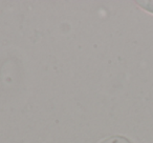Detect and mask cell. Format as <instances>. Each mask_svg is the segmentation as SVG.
<instances>
[{
	"label": "cell",
	"mask_w": 153,
	"mask_h": 143,
	"mask_svg": "<svg viewBox=\"0 0 153 143\" xmlns=\"http://www.w3.org/2000/svg\"><path fill=\"white\" fill-rule=\"evenodd\" d=\"M102 143H130L126 138L123 137H112V138L106 139Z\"/></svg>",
	"instance_id": "1"
}]
</instances>
